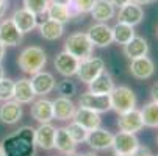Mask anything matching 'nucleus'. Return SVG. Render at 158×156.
Instances as JSON below:
<instances>
[{"label":"nucleus","mask_w":158,"mask_h":156,"mask_svg":"<svg viewBox=\"0 0 158 156\" xmlns=\"http://www.w3.org/2000/svg\"><path fill=\"white\" fill-rule=\"evenodd\" d=\"M5 156H33L35 154V128L22 126L3 141Z\"/></svg>","instance_id":"1"},{"label":"nucleus","mask_w":158,"mask_h":156,"mask_svg":"<svg viewBox=\"0 0 158 156\" xmlns=\"http://www.w3.org/2000/svg\"><path fill=\"white\" fill-rule=\"evenodd\" d=\"M17 64L22 72H25L28 75H35L41 72L44 69V66L47 64V55L41 47L31 46L20 52L17 58Z\"/></svg>","instance_id":"2"},{"label":"nucleus","mask_w":158,"mask_h":156,"mask_svg":"<svg viewBox=\"0 0 158 156\" xmlns=\"http://www.w3.org/2000/svg\"><path fill=\"white\" fill-rule=\"evenodd\" d=\"M111 109L118 114H124L136 106V95L128 86H114L110 92Z\"/></svg>","instance_id":"3"},{"label":"nucleus","mask_w":158,"mask_h":156,"mask_svg":"<svg viewBox=\"0 0 158 156\" xmlns=\"http://www.w3.org/2000/svg\"><path fill=\"white\" fill-rule=\"evenodd\" d=\"M93 49L94 46H93L91 39L88 38L86 33H81V31L71 34L64 42V50L67 53L74 55L75 58H78L80 61L93 56Z\"/></svg>","instance_id":"4"},{"label":"nucleus","mask_w":158,"mask_h":156,"mask_svg":"<svg viewBox=\"0 0 158 156\" xmlns=\"http://www.w3.org/2000/svg\"><path fill=\"white\" fill-rule=\"evenodd\" d=\"M105 70V62L102 58H96V56H89L86 59L80 61L78 70H77V78L81 83L89 84L96 77H99L102 72Z\"/></svg>","instance_id":"5"},{"label":"nucleus","mask_w":158,"mask_h":156,"mask_svg":"<svg viewBox=\"0 0 158 156\" xmlns=\"http://www.w3.org/2000/svg\"><path fill=\"white\" fill-rule=\"evenodd\" d=\"M139 147V139L133 134V133H125V131H119L118 134L113 136V151L116 154H122V156H130L135 150Z\"/></svg>","instance_id":"6"},{"label":"nucleus","mask_w":158,"mask_h":156,"mask_svg":"<svg viewBox=\"0 0 158 156\" xmlns=\"http://www.w3.org/2000/svg\"><path fill=\"white\" fill-rule=\"evenodd\" d=\"M118 128L119 131H125V133H133L136 134L138 131H141L144 128V120H143V114L141 111L133 108L131 111H127L124 114H118Z\"/></svg>","instance_id":"7"},{"label":"nucleus","mask_w":158,"mask_h":156,"mask_svg":"<svg viewBox=\"0 0 158 156\" xmlns=\"http://www.w3.org/2000/svg\"><path fill=\"white\" fill-rule=\"evenodd\" d=\"M80 106L93 109L96 113H106L111 109V100H110V94H94V92H85L81 94L80 100H78Z\"/></svg>","instance_id":"8"},{"label":"nucleus","mask_w":158,"mask_h":156,"mask_svg":"<svg viewBox=\"0 0 158 156\" xmlns=\"http://www.w3.org/2000/svg\"><path fill=\"white\" fill-rule=\"evenodd\" d=\"M88 38L91 39L94 47H108L113 42V28H110L105 22H99V24H94L88 28L86 31Z\"/></svg>","instance_id":"9"},{"label":"nucleus","mask_w":158,"mask_h":156,"mask_svg":"<svg viewBox=\"0 0 158 156\" xmlns=\"http://www.w3.org/2000/svg\"><path fill=\"white\" fill-rule=\"evenodd\" d=\"M78 66H80V59L71 53H67L66 50L55 56V67H56L58 74H61L66 78L74 77L78 70Z\"/></svg>","instance_id":"10"},{"label":"nucleus","mask_w":158,"mask_h":156,"mask_svg":"<svg viewBox=\"0 0 158 156\" xmlns=\"http://www.w3.org/2000/svg\"><path fill=\"white\" fill-rule=\"evenodd\" d=\"M113 136L108 130H103V128H96L93 131H89V134L86 138V142L88 145L91 147L93 150L96 151H105L108 148H111L113 145Z\"/></svg>","instance_id":"11"},{"label":"nucleus","mask_w":158,"mask_h":156,"mask_svg":"<svg viewBox=\"0 0 158 156\" xmlns=\"http://www.w3.org/2000/svg\"><path fill=\"white\" fill-rule=\"evenodd\" d=\"M130 61V74L136 80H149L155 74V64L147 55Z\"/></svg>","instance_id":"12"},{"label":"nucleus","mask_w":158,"mask_h":156,"mask_svg":"<svg viewBox=\"0 0 158 156\" xmlns=\"http://www.w3.org/2000/svg\"><path fill=\"white\" fill-rule=\"evenodd\" d=\"M30 83H31V87H33L35 94L36 95H41V97L50 94L53 89H55V86H56V81H55L53 75L50 72H44V70L35 74L31 77Z\"/></svg>","instance_id":"13"},{"label":"nucleus","mask_w":158,"mask_h":156,"mask_svg":"<svg viewBox=\"0 0 158 156\" xmlns=\"http://www.w3.org/2000/svg\"><path fill=\"white\" fill-rule=\"evenodd\" d=\"M55 133L56 128L49 123H41L35 130V142L42 150H53L55 148Z\"/></svg>","instance_id":"14"},{"label":"nucleus","mask_w":158,"mask_h":156,"mask_svg":"<svg viewBox=\"0 0 158 156\" xmlns=\"http://www.w3.org/2000/svg\"><path fill=\"white\" fill-rule=\"evenodd\" d=\"M0 41L5 44V47H16L22 42V33L11 19H3L0 22Z\"/></svg>","instance_id":"15"},{"label":"nucleus","mask_w":158,"mask_h":156,"mask_svg":"<svg viewBox=\"0 0 158 156\" xmlns=\"http://www.w3.org/2000/svg\"><path fill=\"white\" fill-rule=\"evenodd\" d=\"M72 120L77 122L78 125L85 126L88 131H93V130H96V128H99L102 125L100 114L96 113V111H93V109L83 108V106H80L78 109H75Z\"/></svg>","instance_id":"16"},{"label":"nucleus","mask_w":158,"mask_h":156,"mask_svg":"<svg viewBox=\"0 0 158 156\" xmlns=\"http://www.w3.org/2000/svg\"><path fill=\"white\" fill-rule=\"evenodd\" d=\"M144 19V11L141 8V5L130 2L127 5H124L122 8H119V14H118V20L124 22V24H128L131 27L141 24Z\"/></svg>","instance_id":"17"},{"label":"nucleus","mask_w":158,"mask_h":156,"mask_svg":"<svg viewBox=\"0 0 158 156\" xmlns=\"http://www.w3.org/2000/svg\"><path fill=\"white\" fill-rule=\"evenodd\" d=\"M36 14L28 11L27 8H20L17 11H14L11 20L14 22V25L19 28V31L22 34H25V33H30L33 28H36L38 25V22H36Z\"/></svg>","instance_id":"18"},{"label":"nucleus","mask_w":158,"mask_h":156,"mask_svg":"<svg viewBox=\"0 0 158 156\" xmlns=\"http://www.w3.org/2000/svg\"><path fill=\"white\" fill-rule=\"evenodd\" d=\"M31 117L39 123H49L53 120V102L39 98L31 106Z\"/></svg>","instance_id":"19"},{"label":"nucleus","mask_w":158,"mask_h":156,"mask_svg":"<svg viewBox=\"0 0 158 156\" xmlns=\"http://www.w3.org/2000/svg\"><path fill=\"white\" fill-rule=\"evenodd\" d=\"M22 119V106L16 100H6L0 106V122L5 125H16Z\"/></svg>","instance_id":"20"},{"label":"nucleus","mask_w":158,"mask_h":156,"mask_svg":"<svg viewBox=\"0 0 158 156\" xmlns=\"http://www.w3.org/2000/svg\"><path fill=\"white\" fill-rule=\"evenodd\" d=\"M75 113V105L71 98L67 97H58L53 100V119L56 120H69L74 117Z\"/></svg>","instance_id":"21"},{"label":"nucleus","mask_w":158,"mask_h":156,"mask_svg":"<svg viewBox=\"0 0 158 156\" xmlns=\"http://www.w3.org/2000/svg\"><path fill=\"white\" fill-rule=\"evenodd\" d=\"M149 52V44L143 36H133L130 42L124 46V55L128 59H135L139 56H146Z\"/></svg>","instance_id":"22"},{"label":"nucleus","mask_w":158,"mask_h":156,"mask_svg":"<svg viewBox=\"0 0 158 156\" xmlns=\"http://www.w3.org/2000/svg\"><path fill=\"white\" fill-rule=\"evenodd\" d=\"M36 94L33 91V87H31V83L30 80L27 78H22L19 81L14 83V100L20 105H27V103H31L35 100Z\"/></svg>","instance_id":"23"},{"label":"nucleus","mask_w":158,"mask_h":156,"mask_svg":"<svg viewBox=\"0 0 158 156\" xmlns=\"http://www.w3.org/2000/svg\"><path fill=\"white\" fill-rule=\"evenodd\" d=\"M114 8L116 6L113 5L110 0H96V3L91 10V16L97 22H108L116 14Z\"/></svg>","instance_id":"24"},{"label":"nucleus","mask_w":158,"mask_h":156,"mask_svg":"<svg viewBox=\"0 0 158 156\" xmlns=\"http://www.w3.org/2000/svg\"><path fill=\"white\" fill-rule=\"evenodd\" d=\"M88 86H89V92H94V94H110L113 91V87H114V81H113V77L106 70H103L99 77H96Z\"/></svg>","instance_id":"25"},{"label":"nucleus","mask_w":158,"mask_h":156,"mask_svg":"<svg viewBox=\"0 0 158 156\" xmlns=\"http://www.w3.org/2000/svg\"><path fill=\"white\" fill-rule=\"evenodd\" d=\"M39 33L44 39H47V41H56L58 38L63 36L64 25L60 24V22L52 20V19H47L39 25Z\"/></svg>","instance_id":"26"},{"label":"nucleus","mask_w":158,"mask_h":156,"mask_svg":"<svg viewBox=\"0 0 158 156\" xmlns=\"http://www.w3.org/2000/svg\"><path fill=\"white\" fill-rule=\"evenodd\" d=\"M75 147H77V144L71 138L69 131H67L66 128H56V133H55V148L66 154V153L74 151Z\"/></svg>","instance_id":"27"},{"label":"nucleus","mask_w":158,"mask_h":156,"mask_svg":"<svg viewBox=\"0 0 158 156\" xmlns=\"http://www.w3.org/2000/svg\"><path fill=\"white\" fill-rule=\"evenodd\" d=\"M135 36V30L131 25L124 24V22H118V24L113 27V41L119 46H125L127 42L131 41V38Z\"/></svg>","instance_id":"28"},{"label":"nucleus","mask_w":158,"mask_h":156,"mask_svg":"<svg viewBox=\"0 0 158 156\" xmlns=\"http://www.w3.org/2000/svg\"><path fill=\"white\" fill-rule=\"evenodd\" d=\"M47 16L49 19L55 20V22H60V24H67L71 19H72V14L69 11V8L64 6V5H56V3H50L49 8H47Z\"/></svg>","instance_id":"29"},{"label":"nucleus","mask_w":158,"mask_h":156,"mask_svg":"<svg viewBox=\"0 0 158 156\" xmlns=\"http://www.w3.org/2000/svg\"><path fill=\"white\" fill-rule=\"evenodd\" d=\"M143 114V120H144V126L149 128H158V103L156 102H149L144 105V108L141 109Z\"/></svg>","instance_id":"30"},{"label":"nucleus","mask_w":158,"mask_h":156,"mask_svg":"<svg viewBox=\"0 0 158 156\" xmlns=\"http://www.w3.org/2000/svg\"><path fill=\"white\" fill-rule=\"evenodd\" d=\"M94 3H96V0H71V3L67 5V8H69L72 17H75L78 14L91 13Z\"/></svg>","instance_id":"31"},{"label":"nucleus","mask_w":158,"mask_h":156,"mask_svg":"<svg viewBox=\"0 0 158 156\" xmlns=\"http://www.w3.org/2000/svg\"><path fill=\"white\" fill-rule=\"evenodd\" d=\"M66 130L69 131V134H71V138L74 139L75 144L86 142V138H88V134H89V131H88L85 126L78 125L77 122H72V123H69V126H66Z\"/></svg>","instance_id":"32"},{"label":"nucleus","mask_w":158,"mask_h":156,"mask_svg":"<svg viewBox=\"0 0 158 156\" xmlns=\"http://www.w3.org/2000/svg\"><path fill=\"white\" fill-rule=\"evenodd\" d=\"M49 5H50V0H24V8L35 13L36 16L47 13Z\"/></svg>","instance_id":"33"},{"label":"nucleus","mask_w":158,"mask_h":156,"mask_svg":"<svg viewBox=\"0 0 158 156\" xmlns=\"http://www.w3.org/2000/svg\"><path fill=\"white\" fill-rule=\"evenodd\" d=\"M14 97V81L10 78H2L0 80V100H13Z\"/></svg>","instance_id":"34"},{"label":"nucleus","mask_w":158,"mask_h":156,"mask_svg":"<svg viewBox=\"0 0 158 156\" xmlns=\"http://www.w3.org/2000/svg\"><path fill=\"white\" fill-rule=\"evenodd\" d=\"M55 89L58 91V94L61 95V97H72L75 92H77V86H75V83L74 81H71L69 78H66V80H63L61 83H58L56 86H55Z\"/></svg>","instance_id":"35"},{"label":"nucleus","mask_w":158,"mask_h":156,"mask_svg":"<svg viewBox=\"0 0 158 156\" xmlns=\"http://www.w3.org/2000/svg\"><path fill=\"white\" fill-rule=\"evenodd\" d=\"M130 156H153L152 154V151L147 148V147H143V145H139L136 150H135Z\"/></svg>","instance_id":"36"},{"label":"nucleus","mask_w":158,"mask_h":156,"mask_svg":"<svg viewBox=\"0 0 158 156\" xmlns=\"http://www.w3.org/2000/svg\"><path fill=\"white\" fill-rule=\"evenodd\" d=\"M150 95H152V100L158 103V83L152 86V89H150Z\"/></svg>","instance_id":"37"},{"label":"nucleus","mask_w":158,"mask_h":156,"mask_svg":"<svg viewBox=\"0 0 158 156\" xmlns=\"http://www.w3.org/2000/svg\"><path fill=\"white\" fill-rule=\"evenodd\" d=\"M110 2L114 5V6H119V8H122L124 5H127V3H130L131 0H110Z\"/></svg>","instance_id":"38"},{"label":"nucleus","mask_w":158,"mask_h":156,"mask_svg":"<svg viewBox=\"0 0 158 156\" xmlns=\"http://www.w3.org/2000/svg\"><path fill=\"white\" fill-rule=\"evenodd\" d=\"M6 8H8V6H6V0H0V19L5 16Z\"/></svg>","instance_id":"39"},{"label":"nucleus","mask_w":158,"mask_h":156,"mask_svg":"<svg viewBox=\"0 0 158 156\" xmlns=\"http://www.w3.org/2000/svg\"><path fill=\"white\" fill-rule=\"evenodd\" d=\"M131 2H135V3H138V5H150V3H153L155 0H131Z\"/></svg>","instance_id":"40"},{"label":"nucleus","mask_w":158,"mask_h":156,"mask_svg":"<svg viewBox=\"0 0 158 156\" xmlns=\"http://www.w3.org/2000/svg\"><path fill=\"white\" fill-rule=\"evenodd\" d=\"M5 44L2 42V41H0V62H2L3 61V58H5Z\"/></svg>","instance_id":"41"},{"label":"nucleus","mask_w":158,"mask_h":156,"mask_svg":"<svg viewBox=\"0 0 158 156\" xmlns=\"http://www.w3.org/2000/svg\"><path fill=\"white\" fill-rule=\"evenodd\" d=\"M50 3H56V5H64L67 6L71 3V0H50Z\"/></svg>","instance_id":"42"},{"label":"nucleus","mask_w":158,"mask_h":156,"mask_svg":"<svg viewBox=\"0 0 158 156\" xmlns=\"http://www.w3.org/2000/svg\"><path fill=\"white\" fill-rule=\"evenodd\" d=\"M5 77V69H3V66H2V62H0V80H2Z\"/></svg>","instance_id":"43"},{"label":"nucleus","mask_w":158,"mask_h":156,"mask_svg":"<svg viewBox=\"0 0 158 156\" xmlns=\"http://www.w3.org/2000/svg\"><path fill=\"white\" fill-rule=\"evenodd\" d=\"M81 156H99L97 153H94V151H88V153H83Z\"/></svg>","instance_id":"44"},{"label":"nucleus","mask_w":158,"mask_h":156,"mask_svg":"<svg viewBox=\"0 0 158 156\" xmlns=\"http://www.w3.org/2000/svg\"><path fill=\"white\" fill-rule=\"evenodd\" d=\"M66 156H81V154H80V153H77V151L74 150V151H71V153H66Z\"/></svg>","instance_id":"45"},{"label":"nucleus","mask_w":158,"mask_h":156,"mask_svg":"<svg viewBox=\"0 0 158 156\" xmlns=\"http://www.w3.org/2000/svg\"><path fill=\"white\" fill-rule=\"evenodd\" d=\"M0 156H5V153H3V147H2V144H0Z\"/></svg>","instance_id":"46"},{"label":"nucleus","mask_w":158,"mask_h":156,"mask_svg":"<svg viewBox=\"0 0 158 156\" xmlns=\"http://www.w3.org/2000/svg\"><path fill=\"white\" fill-rule=\"evenodd\" d=\"M111 156H122V154H116V153H113Z\"/></svg>","instance_id":"47"},{"label":"nucleus","mask_w":158,"mask_h":156,"mask_svg":"<svg viewBox=\"0 0 158 156\" xmlns=\"http://www.w3.org/2000/svg\"><path fill=\"white\" fill-rule=\"evenodd\" d=\"M156 144H158V134H156Z\"/></svg>","instance_id":"48"},{"label":"nucleus","mask_w":158,"mask_h":156,"mask_svg":"<svg viewBox=\"0 0 158 156\" xmlns=\"http://www.w3.org/2000/svg\"><path fill=\"white\" fill-rule=\"evenodd\" d=\"M156 36H158V30H156Z\"/></svg>","instance_id":"49"},{"label":"nucleus","mask_w":158,"mask_h":156,"mask_svg":"<svg viewBox=\"0 0 158 156\" xmlns=\"http://www.w3.org/2000/svg\"><path fill=\"white\" fill-rule=\"evenodd\" d=\"M156 156H158V154H156Z\"/></svg>","instance_id":"50"}]
</instances>
